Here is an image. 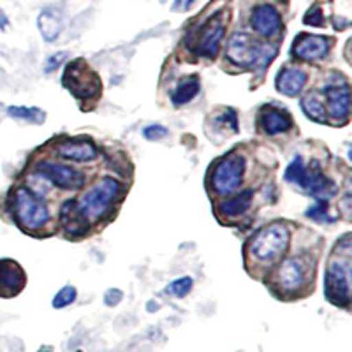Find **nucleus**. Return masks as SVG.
Segmentation results:
<instances>
[{
    "label": "nucleus",
    "mask_w": 352,
    "mask_h": 352,
    "mask_svg": "<svg viewBox=\"0 0 352 352\" xmlns=\"http://www.w3.org/2000/svg\"><path fill=\"white\" fill-rule=\"evenodd\" d=\"M351 268L352 240L345 234L333 248L324 276V292L331 305L349 308L351 305Z\"/></svg>",
    "instance_id": "f257e3e1"
},
{
    "label": "nucleus",
    "mask_w": 352,
    "mask_h": 352,
    "mask_svg": "<svg viewBox=\"0 0 352 352\" xmlns=\"http://www.w3.org/2000/svg\"><path fill=\"white\" fill-rule=\"evenodd\" d=\"M226 55L232 64L254 69V71H264L275 58L276 48L261 43L245 32H236L229 39Z\"/></svg>",
    "instance_id": "f03ea898"
},
{
    "label": "nucleus",
    "mask_w": 352,
    "mask_h": 352,
    "mask_svg": "<svg viewBox=\"0 0 352 352\" xmlns=\"http://www.w3.org/2000/svg\"><path fill=\"white\" fill-rule=\"evenodd\" d=\"M122 192H124V185L108 176V178L97 182L88 192H85L78 201V206L88 219V222H96L111 210L113 203L116 197H120Z\"/></svg>",
    "instance_id": "7ed1b4c3"
},
{
    "label": "nucleus",
    "mask_w": 352,
    "mask_h": 352,
    "mask_svg": "<svg viewBox=\"0 0 352 352\" xmlns=\"http://www.w3.org/2000/svg\"><path fill=\"white\" fill-rule=\"evenodd\" d=\"M12 213L25 231H39L48 224L50 210L43 199L30 188H16L12 196Z\"/></svg>",
    "instance_id": "20e7f679"
},
{
    "label": "nucleus",
    "mask_w": 352,
    "mask_h": 352,
    "mask_svg": "<svg viewBox=\"0 0 352 352\" xmlns=\"http://www.w3.org/2000/svg\"><path fill=\"white\" fill-rule=\"evenodd\" d=\"M291 243V231L284 222H272L257 232L250 241V254L259 261L280 257Z\"/></svg>",
    "instance_id": "39448f33"
},
{
    "label": "nucleus",
    "mask_w": 352,
    "mask_h": 352,
    "mask_svg": "<svg viewBox=\"0 0 352 352\" xmlns=\"http://www.w3.org/2000/svg\"><path fill=\"white\" fill-rule=\"evenodd\" d=\"M62 83L78 99H94L100 94V78L85 60H74L65 67Z\"/></svg>",
    "instance_id": "423d86ee"
},
{
    "label": "nucleus",
    "mask_w": 352,
    "mask_h": 352,
    "mask_svg": "<svg viewBox=\"0 0 352 352\" xmlns=\"http://www.w3.org/2000/svg\"><path fill=\"white\" fill-rule=\"evenodd\" d=\"M224 32H226V12L219 11L215 12L213 16H210L208 20H206V23H203L199 28H197L194 41H187L188 48L192 50L196 55L213 58V56L219 53Z\"/></svg>",
    "instance_id": "0eeeda50"
},
{
    "label": "nucleus",
    "mask_w": 352,
    "mask_h": 352,
    "mask_svg": "<svg viewBox=\"0 0 352 352\" xmlns=\"http://www.w3.org/2000/svg\"><path fill=\"white\" fill-rule=\"evenodd\" d=\"M245 175V159L238 153L224 157L215 166L212 175V184L215 192L220 196H228L240 187Z\"/></svg>",
    "instance_id": "6e6552de"
},
{
    "label": "nucleus",
    "mask_w": 352,
    "mask_h": 352,
    "mask_svg": "<svg viewBox=\"0 0 352 352\" xmlns=\"http://www.w3.org/2000/svg\"><path fill=\"white\" fill-rule=\"evenodd\" d=\"M36 171L46 182L56 185L58 188H65V190H76V188L83 187L87 182L81 171L71 168V166L55 164V162H39L36 166Z\"/></svg>",
    "instance_id": "1a4fd4ad"
},
{
    "label": "nucleus",
    "mask_w": 352,
    "mask_h": 352,
    "mask_svg": "<svg viewBox=\"0 0 352 352\" xmlns=\"http://www.w3.org/2000/svg\"><path fill=\"white\" fill-rule=\"evenodd\" d=\"M298 185L305 188L310 196L316 197L317 201H329L336 194L335 182L329 180L328 176L320 171L319 164H316V162L310 168L308 166L305 168V175Z\"/></svg>",
    "instance_id": "9d476101"
},
{
    "label": "nucleus",
    "mask_w": 352,
    "mask_h": 352,
    "mask_svg": "<svg viewBox=\"0 0 352 352\" xmlns=\"http://www.w3.org/2000/svg\"><path fill=\"white\" fill-rule=\"evenodd\" d=\"M329 48H331V41L328 37L314 36V34H300L292 43V53L307 62L324 58Z\"/></svg>",
    "instance_id": "9b49d317"
},
{
    "label": "nucleus",
    "mask_w": 352,
    "mask_h": 352,
    "mask_svg": "<svg viewBox=\"0 0 352 352\" xmlns=\"http://www.w3.org/2000/svg\"><path fill=\"white\" fill-rule=\"evenodd\" d=\"M27 285V275L16 261L0 259V298L20 294Z\"/></svg>",
    "instance_id": "f8f14e48"
},
{
    "label": "nucleus",
    "mask_w": 352,
    "mask_h": 352,
    "mask_svg": "<svg viewBox=\"0 0 352 352\" xmlns=\"http://www.w3.org/2000/svg\"><path fill=\"white\" fill-rule=\"evenodd\" d=\"M307 282V263L301 257H291L278 270V284L285 292L300 291Z\"/></svg>",
    "instance_id": "ddd939ff"
},
{
    "label": "nucleus",
    "mask_w": 352,
    "mask_h": 352,
    "mask_svg": "<svg viewBox=\"0 0 352 352\" xmlns=\"http://www.w3.org/2000/svg\"><path fill=\"white\" fill-rule=\"evenodd\" d=\"M250 23H252V28L257 34H261L264 37H272L280 32L282 18L273 6L263 4L257 6L252 11Z\"/></svg>",
    "instance_id": "4468645a"
},
{
    "label": "nucleus",
    "mask_w": 352,
    "mask_h": 352,
    "mask_svg": "<svg viewBox=\"0 0 352 352\" xmlns=\"http://www.w3.org/2000/svg\"><path fill=\"white\" fill-rule=\"evenodd\" d=\"M60 222L62 228H64L65 232L71 234V236H83L85 232L88 231V228H90V222H88L87 217L81 213L76 199L65 201L64 206L60 208Z\"/></svg>",
    "instance_id": "2eb2a0df"
},
{
    "label": "nucleus",
    "mask_w": 352,
    "mask_h": 352,
    "mask_svg": "<svg viewBox=\"0 0 352 352\" xmlns=\"http://www.w3.org/2000/svg\"><path fill=\"white\" fill-rule=\"evenodd\" d=\"M324 92L331 116L338 120H347L351 115V90L347 85H328Z\"/></svg>",
    "instance_id": "dca6fc26"
},
{
    "label": "nucleus",
    "mask_w": 352,
    "mask_h": 352,
    "mask_svg": "<svg viewBox=\"0 0 352 352\" xmlns=\"http://www.w3.org/2000/svg\"><path fill=\"white\" fill-rule=\"evenodd\" d=\"M56 155L74 162H90L97 157V146L90 140H69L58 144Z\"/></svg>",
    "instance_id": "f3484780"
},
{
    "label": "nucleus",
    "mask_w": 352,
    "mask_h": 352,
    "mask_svg": "<svg viewBox=\"0 0 352 352\" xmlns=\"http://www.w3.org/2000/svg\"><path fill=\"white\" fill-rule=\"evenodd\" d=\"M307 85V72L296 67H285L276 74L275 87L287 97H296Z\"/></svg>",
    "instance_id": "a211bd4d"
},
{
    "label": "nucleus",
    "mask_w": 352,
    "mask_h": 352,
    "mask_svg": "<svg viewBox=\"0 0 352 352\" xmlns=\"http://www.w3.org/2000/svg\"><path fill=\"white\" fill-rule=\"evenodd\" d=\"M37 28L46 43H53L64 30V14L60 9L48 8L44 9L37 18Z\"/></svg>",
    "instance_id": "6ab92c4d"
},
{
    "label": "nucleus",
    "mask_w": 352,
    "mask_h": 352,
    "mask_svg": "<svg viewBox=\"0 0 352 352\" xmlns=\"http://www.w3.org/2000/svg\"><path fill=\"white\" fill-rule=\"evenodd\" d=\"M259 122L263 131L270 134V136L278 134V132H287L292 127L291 116L285 111L272 108V106H266V108L261 109Z\"/></svg>",
    "instance_id": "aec40b11"
},
{
    "label": "nucleus",
    "mask_w": 352,
    "mask_h": 352,
    "mask_svg": "<svg viewBox=\"0 0 352 352\" xmlns=\"http://www.w3.org/2000/svg\"><path fill=\"white\" fill-rule=\"evenodd\" d=\"M199 78L197 76H188L184 78V80L178 83V87L175 88V92L171 94V100L175 106H184L187 102L194 99V97L199 94Z\"/></svg>",
    "instance_id": "412c9836"
},
{
    "label": "nucleus",
    "mask_w": 352,
    "mask_h": 352,
    "mask_svg": "<svg viewBox=\"0 0 352 352\" xmlns=\"http://www.w3.org/2000/svg\"><path fill=\"white\" fill-rule=\"evenodd\" d=\"M254 192L252 190H245V192L238 194V196H232L229 199H226L220 206L222 213L226 217H238L243 215L248 208H250V203H252Z\"/></svg>",
    "instance_id": "4be33fe9"
},
{
    "label": "nucleus",
    "mask_w": 352,
    "mask_h": 352,
    "mask_svg": "<svg viewBox=\"0 0 352 352\" xmlns=\"http://www.w3.org/2000/svg\"><path fill=\"white\" fill-rule=\"evenodd\" d=\"M301 109L310 120L317 122V124H324L326 122V108L324 102L317 94H307L301 99Z\"/></svg>",
    "instance_id": "5701e85b"
},
{
    "label": "nucleus",
    "mask_w": 352,
    "mask_h": 352,
    "mask_svg": "<svg viewBox=\"0 0 352 352\" xmlns=\"http://www.w3.org/2000/svg\"><path fill=\"white\" fill-rule=\"evenodd\" d=\"M8 113L14 118H21V120L34 122V124H41L46 118L43 109L39 108H27V106H11Z\"/></svg>",
    "instance_id": "b1692460"
},
{
    "label": "nucleus",
    "mask_w": 352,
    "mask_h": 352,
    "mask_svg": "<svg viewBox=\"0 0 352 352\" xmlns=\"http://www.w3.org/2000/svg\"><path fill=\"white\" fill-rule=\"evenodd\" d=\"M194 280L190 276H182V278H176L171 284L166 287V294L173 298H185L188 292L192 291Z\"/></svg>",
    "instance_id": "393cba45"
},
{
    "label": "nucleus",
    "mask_w": 352,
    "mask_h": 352,
    "mask_svg": "<svg viewBox=\"0 0 352 352\" xmlns=\"http://www.w3.org/2000/svg\"><path fill=\"white\" fill-rule=\"evenodd\" d=\"M76 296H78V291L74 285H65V287H62L60 291L56 292L55 298H53L52 305L53 308H65L69 307V305H72L74 301H76Z\"/></svg>",
    "instance_id": "a878e982"
},
{
    "label": "nucleus",
    "mask_w": 352,
    "mask_h": 352,
    "mask_svg": "<svg viewBox=\"0 0 352 352\" xmlns=\"http://www.w3.org/2000/svg\"><path fill=\"white\" fill-rule=\"evenodd\" d=\"M305 168H307V164H305L303 157L296 155L292 159L291 164L287 166V169H285L284 178L287 182H291V184H300L305 175Z\"/></svg>",
    "instance_id": "bb28decb"
},
{
    "label": "nucleus",
    "mask_w": 352,
    "mask_h": 352,
    "mask_svg": "<svg viewBox=\"0 0 352 352\" xmlns=\"http://www.w3.org/2000/svg\"><path fill=\"white\" fill-rule=\"evenodd\" d=\"M307 217H310L316 222H333V217L329 215V210L326 206V201H319L312 208L307 210Z\"/></svg>",
    "instance_id": "cd10ccee"
},
{
    "label": "nucleus",
    "mask_w": 352,
    "mask_h": 352,
    "mask_svg": "<svg viewBox=\"0 0 352 352\" xmlns=\"http://www.w3.org/2000/svg\"><path fill=\"white\" fill-rule=\"evenodd\" d=\"M143 136L150 141H159L164 140L168 136V129L162 127V125L155 124V125H148V127L143 131Z\"/></svg>",
    "instance_id": "c85d7f7f"
},
{
    "label": "nucleus",
    "mask_w": 352,
    "mask_h": 352,
    "mask_svg": "<svg viewBox=\"0 0 352 352\" xmlns=\"http://www.w3.org/2000/svg\"><path fill=\"white\" fill-rule=\"evenodd\" d=\"M303 21L307 25H312V27H322L324 25V16H322V11L319 8H312L305 14Z\"/></svg>",
    "instance_id": "c756f323"
},
{
    "label": "nucleus",
    "mask_w": 352,
    "mask_h": 352,
    "mask_svg": "<svg viewBox=\"0 0 352 352\" xmlns=\"http://www.w3.org/2000/svg\"><path fill=\"white\" fill-rule=\"evenodd\" d=\"M65 58H67V53H65V52L55 53V55H52L48 58V60H46V67H44V71H46V72H53L56 67H58V65L62 64V62L65 60Z\"/></svg>",
    "instance_id": "7c9ffc66"
},
{
    "label": "nucleus",
    "mask_w": 352,
    "mask_h": 352,
    "mask_svg": "<svg viewBox=\"0 0 352 352\" xmlns=\"http://www.w3.org/2000/svg\"><path fill=\"white\" fill-rule=\"evenodd\" d=\"M122 298H124V292L120 289H109L104 294V303L108 307H116L122 301Z\"/></svg>",
    "instance_id": "2f4dec72"
},
{
    "label": "nucleus",
    "mask_w": 352,
    "mask_h": 352,
    "mask_svg": "<svg viewBox=\"0 0 352 352\" xmlns=\"http://www.w3.org/2000/svg\"><path fill=\"white\" fill-rule=\"evenodd\" d=\"M194 2H196V0H175L173 9H175V11H188V9L192 8Z\"/></svg>",
    "instance_id": "473e14b6"
},
{
    "label": "nucleus",
    "mask_w": 352,
    "mask_h": 352,
    "mask_svg": "<svg viewBox=\"0 0 352 352\" xmlns=\"http://www.w3.org/2000/svg\"><path fill=\"white\" fill-rule=\"evenodd\" d=\"M8 23H9V20H8V16H6V12L0 9V28H6L8 27Z\"/></svg>",
    "instance_id": "72a5a7b5"
},
{
    "label": "nucleus",
    "mask_w": 352,
    "mask_h": 352,
    "mask_svg": "<svg viewBox=\"0 0 352 352\" xmlns=\"http://www.w3.org/2000/svg\"><path fill=\"white\" fill-rule=\"evenodd\" d=\"M39 352H50V351H39Z\"/></svg>",
    "instance_id": "f704fd0d"
}]
</instances>
